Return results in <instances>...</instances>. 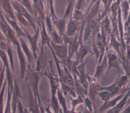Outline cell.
<instances>
[{"mask_svg":"<svg viewBox=\"0 0 130 113\" xmlns=\"http://www.w3.org/2000/svg\"><path fill=\"white\" fill-rule=\"evenodd\" d=\"M84 6V0H79L78 2L77 5V8L78 10H81L83 8V7Z\"/></svg>","mask_w":130,"mask_h":113,"instance_id":"2e32d148","label":"cell"},{"mask_svg":"<svg viewBox=\"0 0 130 113\" xmlns=\"http://www.w3.org/2000/svg\"><path fill=\"white\" fill-rule=\"evenodd\" d=\"M64 82L66 84L69 85H73V80L71 77L69 76L66 78Z\"/></svg>","mask_w":130,"mask_h":113,"instance_id":"9a60e30c","label":"cell"},{"mask_svg":"<svg viewBox=\"0 0 130 113\" xmlns=\"http://www.w3.org/2000/svg\"><path fill=\"white\" fill-rule=\"evenodd\" d=\"M130 102V95H129V98H128V100H127V103H126V106Z\"/></svg>","mask_w":130,"mask_h":113,"instance_id":"ac0fdd59","label":"cell"},{"mask_svg":"<svg viewBox=\"0 0 130 113\" xmlns=\"http://www.w3.org/2000/svg\"><path fill=\"white\" fill-rule=\"evenodd\" d=\"M100 85L98 83L95 84H90L89 85V96L92 102H95L96 96L98 95Z\"/></svg>","mask_w":130,"mask_h":113,"instance_id":"ba28073f","label":"cell"},{"mask_svg":"<svg viewBox=\"0 0 130 113\" xmlns=\"http://www.w3.org/2000/svg\"><path fill=\"white\" fill-rule=\"evenodd\" d=\"M90 52H92V51L89 47L87 46L81 47L78 52V61L82 63L84 57Z\"/></svg>","mask_w":130,"mask_h":113,"instance_id":"9c48e42d","label":"cell"},{"mask_svg":"<svg viewBox=\"0 0 130 113\" xmlns=\"http://www.w3.org/2000/svg\"><path fill=\"white\" fill-rule=\"evenodd\" d=\"M98 96L101 98L102 101H104V102L110 100L112 97L111 93L106 90L99 91L98 93Z\"/></svg>","mask_w":130,"mask_h":113,"instance_id":"30bf717a","label":"cell"},{"mask_svg":"<svg viewBox=\"0 0 130 113\" xmlns=\"http://www.w3.org/2000/svg\"><path fill=\"white\" fill-rule=\"evenodd\" d=\"M124 90H122L120 89L116 85L115 82L112 84L111 85L109 86H106V87H102L100 86L99 88V91H101V90H106L109 92H110L111 94L112 97L115 96V95H117V94L118 93H121Z\"/></svg>","mask_w":130,"mask_h":113,"instance_id":"52a82bcc","label":"cell"},{"mask_svg":"<svg viewBox=\"0 0 130 113\" xmlns=\"http://www.w3.org/2000/svg\"><path fill=\"white\" fill-rule=\"evenodd\" d=\"M56 52L59 54V55L61 57H64L66 55V48L64 47L59 46L57 47L56 49Z\"/></svg>","mask_w":130,"mask_h":113,"instance_id":"7c38bea8","label":"cell"},{"mask_svg":"<svg viewBox=\"0 0 130 113\" xmlns=\"http://www.w3.org/2000/svg\"><path fill=\"white\" fill-rule=\"evenodd\" d=\"M85 102L86 106L89 111L91 112L92 111V101L89 98L86 97L85 99Z\"/></svg>","mask_w":130,"mask_h":113,"instance_id":"4fadbf2b","label":"cell"},{"mask_svg":"<svg viewBox=\"0 0 130 113\" xmlns=\"http://www.w3.org/2000/svg\"><path fill=\"white\" fill-rule=\"evenodd\" d=\"M121 112L130 113V102L126 105V107L122 110Z\"/></svg>","mask_w":130,"mask_h":113,"instance_id":"e0dca14e","label":"cell"},{"mask_svg":"<svg viewBox=\"0 0 130 113\" xmlns=\"http://www.w3.org/2000/svg\"><path fill=\"white\" fill-rule=\"evenodd\" d=\"M76 29V26L74 22H71L68 26V33L69 35H71L73 33Z\"/></svg>","mask_w":130,"mask_h":113,"instance_id":"5bb4252c","label":"cell"},{"mask_svg":"<svg viewBox=\"0 0 130 113\" xmlns=\"http://www.w3.org/2000/svg\"><path fill=\"white\" fill-rule=\"evenodd\" d=\"M129 89V88L124 89V90L121 93H120L114 98L111 99L110 100L104 102V103L102 104V105H101V106L100 107L97 112H103L105 110H108L115 106L116 105V104L119 102V101L123 98V97L124 96V95L125 94V93Z\"/></svg>","mask_w":130,"mask_h":113,"instance_id":"6da1fadb","label":"cell"},{"mask_svg":"<svg viewBox=\"0 0 130 113\" xmlns=\"http://www.w3.org/2000/svg\"><path fill=\"white\" fill-rule=\"evenodd\" d=\"M86 63V62L85 63H81L80 65L78 66V68L79 72L80 79L81 84L82 86L87 90L88 85V82H87V78L85 72V65Z\"/></svg>","mask_w":130,"mask_h":113,"instance_id":"8992f818","label":"cell"},{"mask_svg":"<svg viewBox=\"0 0 130 113\" xmlns=\"http://www.w3.org/2000/svg\"><path fill=\"white\" fill-rule=\"evenodd\" d=\"M130 95V88L127 90L123 98L120 99L119 102L116 104V105L113 107L108 110L107 112L108 113H118L121 112L122 110L124 109L125 106H126L127 101L129 98Z\"/></svg>","mask_w":130,"mask_h":113,"instance_id":"3957f363","label":"cell"},{"mask_svg":"<svg viewBox=\"0 0 130 113\" xmlns=\"http://www.w3.org/2000/svg\"><path fill=\"white\" fill-rule=\"evenodd\" d=\"M106 55L107 58V72L108 74L109 71L111 68L116 69L119 72H121V69L120 67L119 63L120 62L119 58L116 55L109 53L108 51V49H106Z\"/></svg>","mask_w":130,"mask_h":113,"instance_id":"7a4b0ae2","label":"cell"},{"mask_svg":"<svg viewBox=\"0 0 130 113\" xmlns=\"http://www.w3.org/2000/svg\"><path fill=\"white\" fill-rule=\"evenodd\" d=\"M115 83L116 86L121 90H124L125 86L129 83V79L127 76L125 74L123 75H119L116 79Z\"/></svg>","mask_w":130,"mask_h":113,"instance_id":"5b68a950","label":"cell"},{"mask_svg":"<svg viewBox=\"0 0 130 113\" xmlns=\"http://www.w3.org/2000/svg\"><path fill=\"white\" fill-rule=\"evenodd\" d=\"M107 55H106V51L103 57V58L102 61L97 64L96 67L95 72L94 74V77L99 80L101 77L103 75L106 69H107Z\"/></svg>","mask_w":130,"mask_h":113,"instance_id":"277c9868","label":"cell"},{"mask_svg":"<svg viewBox=\"0 0 130 113\" xmlns=\"http://www.w3.org/2000/svg\"><path fill=\"white\" fill-rule=\"evenodd\" d=\"M121 63L122 64L124 70L125 72V74L127 76V77L129 79V82H130V65L129 63H126V62L125 61L123 62H122Z\"/></svg>","mask_w":130,"mask_h":113,"instance_id":"8fae6325","label":"cell"}]
</instances>
